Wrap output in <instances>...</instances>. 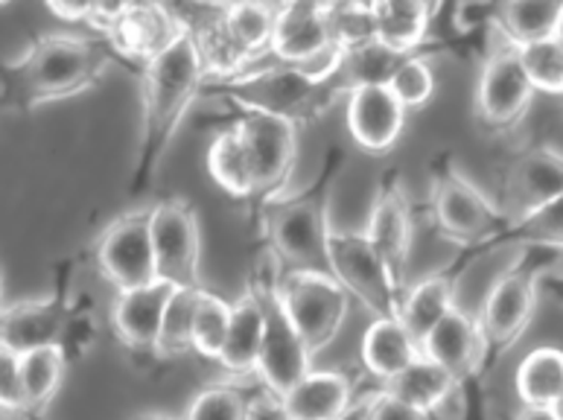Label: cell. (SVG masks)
I'll list each match as a JSON object with an SVG mask.
<instances>
[{
    "label": "cell",
    "mask_w": 563,
    "mask_h": 420,
    "mask_svg": "<svg viewBox=\"0 0 563 420\" xmlns=\"http://www.w3.org/2000/svg\"><path fill=\"white\" fill-rule=\"evenodd\" d=\"M111 44L82 35H42L18 59L3 65V106L35 109L82 93L102 79Z\"/></svg>",
    "instance_id": "6da1fadb"
},
{
    "label": "cell",
    "mask_w": 563,
    "mask_h": 420,
    "mask_svg": "<svg viewBox=\"0 0 563 420\" xmlns=\"http://www.w3.org/2000/svg\"><path fill=\"white\" fill-rule=\"evenodd\" d=\"M205 65L196 47L194 30L187 26L176 44L143 65V143L137 158V187L158 169L164 150L181 126L187 109L202 88Z\"/></svg>",
    "instance_id": "7a4b0ae2"
},
{
    "label": "cell",
    "mask_w": 563,
    "mask_h": 420,
    "mask_svg": "<svg viewBox=\"0 0 563 420\" xmlns=\"http://www.w3.org/2000/svg\"><path fill=\"white\" fill-rule=\"evenodd\" d=\"M278 261L272 257L269 263H257V269L249 278V286L261 298L263 316H266V339H263L257 377H261L263 388L280 404L312 371V353L301 339V333L289 321V316H286L278 295Z\"/></svg>",
    "instance_id": "3957f363"
},
{
    "label": "cell",
    "mask_w": 563,
    "mask_h": 420,
    "mask_svg": "<svg viewBox=\"0 0 563 420\" xmlns=\"http://www.w3.org/2000/svg\"><path fill=\"white\" fill-rule=\"evenodd\" d=\"M266 208V243L278 263L292 269H316L312 261L328 263V185L310 187L298 196H278Z\"/></svg>",
    "instance_id": "277c9868"
},
{
    "label": "cell",
    "mask_w": 563,
    "mask_h": 420,
    "mask_svg": "<svg viewBox=\"0 0 563 420\" xmlns=\"http://www.w3.org/2000/svg\"><path fill=\"white\" fill-rule=\"evenodd\" d=\"M328 269L345 286V292L365 307L374 319H397L404 292L391 278L386 261L379 257L365 231H336L328 236Z\"/></svg>",
    "instance_id": "5b68a950"
},
{
    "label": "cell",
    "mask_w": 563,
    "mask_h": 420,
    "mask_svg": "<svg viewBox=\"0 0 563 420\" xmlns=\"http://www.w3.org/2000/svg\"><path fill=\"white\" fill-rule=\"evenodd\" d=\"M278 295L286 316L301 333L310 353L328 347L347 319L351 295L330 272L286 269L278 278Z\"/></svg>",
    "instance_id": "8992f818"
},
{
    "label": "cell",
    "mask_w": 563,
    "mask_h": 420,
    "mask_svg": "<svg viewBox=\"0 0 563 420\" xmlns=\"http://www.w3.org/2000/svg\"><path fill=\"white\" fill-rule=\"evenodd\" d=\"M118 53L141 65L176 44L187 21L161 3H91V24Z\"/></svg>",
    "instance_id": "52a82bcc"
},
{
    "label": "cell",
    "mask_w": 563,
    "mask_h": 420,
    "mask_svg": "<svg viewBox=\"0 0 563 420\" xmlns=\"http://www.w3.org/2000/svg\"><path fill=\"white\" fill-rule=\"evenodd\" d=\"M432 217L441 234L459 245H479L508 228L499 205L453 164H441L432 176Z\"/></svg>",
    "instance_id": "ba28073f"
},
{
    "label": "cell",
    "mask_w": 563,
    "mask_h": 420,
    "mask_svg": "<svg viewBox=\"0 0 563 420\" xmlns=\"http://www.w3.org/2000/svg\"><path fill=\"white\" fill-rule=\"evenodd\" d=\"M236 132L243 137L254 173V196L263 205L278 199L298 155V126L292 118L263 109H240Z\"/></svg>",
    "instance_id": "9c48e42d"
},
{
    "label": "cell",
    "mask_w": 563,
    "mask_h": 420,
    "mask_svg": "<svg viewBox=\"0 0 563 420\" xmlns=\"http://www.w3.org/2000/svg\"><path fill=\"white\" fill-rule=\"evenodd\" d=\"M150 231L158 280L173 286H199V257H202V236L199 219L185 199H161L150 208Z\"/></svg>",
    "instance_id": "30bf717a"
},
{
    "label": "cell",
    "mask_w": 563,
    "mask_h": 420,
    "mask_svg": "<svg viewBox=\"0 0 563 420\" xmlns=\"http://www.w3.org/2000/svg\"><path fill=\"white\" fill-rule=\"evenodd\" d=\"M97 266L118 292L158 280V263L152 248L150 210H135L114 219L97 243Z\"/></svg>",
    "instance_id": "8fae6325"
},
{
    "label": "cell",
    "mask_w": 563,
    "mask_h": 420,
    "mask_svg": "<svg viewBox=\"0 0 563 420\" xmlns=\"http://www.w3.org/2000/svg\"><path fill=\"white\" fill-rule=\"evenodd\" d=\"M538 272L520 263L494 280L479 312L488 353L511 351L520 342L538 310Z\"/></svg>",
    "instance_id": "7c38bea8"
},
{
    "label": "cell",
    "mask_w": 563,
    "mask_h": 420,
    "mask_svg": "<svg viewBox=\"0 0 563 420\" xmlns=\"http://www.w3.org/2000/svg\"><path fill=\"white\" fill-rule=\"evenodd\" d=\"M563 196V152L555 146H534L514 161L503 181L505 225L511 228L522 219L534 217L538 210L549 208ZM505 228V231H508Z\"/></svg>",
    "instance_id": "4fadbf2b"
},
{
    "label": "cell",
    "mask_w": 563,
    "mask_h": 420,
    "mask_svg": "<svg viewBox=\"0 0 563 420\" xmlns=\"http://www.w3.org/2000/svg\"><path fill=\"white\" fill-rule=\"evenodd\" d=\"M531 97L534 85L522 68L517 47L490 53L476 85V109L482 123H488L490 129H511L529 111Z\"/></svg>",
    "instance_id": "5bb4252c"
},
{
    "label": "cell",
    "mask_w": 563,
    "mask_h": 420,
    "mask_svg": "<svg viewBox=\"0 0 563 420\" xmlns=\"http://www.w3.org/2000/svg\"><path fill=\"white\" fill-rule=\"evenodd\" d=\"M333 44L339 42L330 3H310V0L280 3L278 24H275V35L269 44L275 62L301 68V65L319 59L321 53H328Z\"/></svg>",
    "instance_id": "9a60e30c"
},
{
    "label": "cell",
    "mask_w": 563,
    "mask_h": 420,
    "mask_svg": "<svg viewBox=\"0 0 563 420\" xmlns=\"http://www.w3.org/2000/svg\"><path fill=\"white\" fill-rule=\"evenodd\" d=\"M379 257L386 261L391 278L404 289L406 284V263L412 252V210H409V196L404 190V181L388 173L377 187L374 205H371L368 228H365Z\"/></svg>",
    "instance_id": "2e32d148"
},
{
    "label": "cell",
    "mask_w": 563,
    "mask_h": 420,
    "mask_svg": "<svg viewBox=\"0 0 563 420\" xmlns=\"http://www.w3.org/2000/svg\"><path fill=\"white\" fill-rule=\"evenodd\" d=\"M406 109L388 85H362L347 93V132L360 150L383 155L400 141L406 129Z\"/></svg>",
    "instance_id": "e0dca14e"
},
{
    "label": "cell",
    "mask_w": 563,
    "mask_h": 420,
    "mask_svg": "<svg viewBox=\"0 0 563 420\" xmlns=\"http://www.w3.org/2000/svg\"><path fill=\"white\" fill-rule=\"evenodd\" d=\"M173 292H176V286L167 280L118 292L114 307H111V328L120 342L137 353H158L164 316H167Z\"/></svg>",
    "instance_id": "ac0fdd59"
},
{
    "label": "cell",
    "mask_w": 563,
    "mask_h": 420,
    "mask_svg": "<svg viewBox=\"0 0 563 420\" xmlns=\"http://www.w3.org/2000/svg\"><path fill=\"white\" fill-rule=\"evenodd\" d=\"M68 303L59 298L9 303L0 319V347L24 356L38 347L62 345L68 333Z\"/></svg>",
    "instance_id": "d6986e66"
},
{
    "label": "cell",
    "mask_w": 563,
    "mask_h": 420,
    "mask_svg": "<svg viewBox=\"0 0 563 420\" xmlns=\"http://www.w3.org/2000/svg\"><path fill=\"white\" fill-rule=\"evenodd\" d=\"M421 356L438 362L441 368H446L459 383H467L476 377L488 360V342L482 333L479 319H471L467 312L455 307L446 319H441L432 333L423 339Z\"/></svg>",
    "instance_id": "ffe728a7"
},
{
    "label": "cell",
    "mask_w": 563,
    "mask_h": 420,
    "mask_svg": "<svg viewBox=\"0 0 563 420\" xmlns=\"http://www.w3.org/2000/svg\"><path fill=\"white\" fill-rule=\"evenodd\" d=\"M263 339H266L263 303L252 286H245V292L231 303V330H228L225 347L219 353L217 365L231 377H252L261 365Z\"/></svg>",
    "instance_id": "44dd1931"
},
{
    "label": "cell",
    "mask_w": 563,
    "mask_h": 420,
    "mask_svg": "<svg viewBox=\"0 0 563 420\" xmlns=\"http://www.w3.org/2000/svg\"><path fill=\"white\" fill-rule=\"evenodd\" d=\"M278 406L286 420H342L353 409V386L342 371H310Z\"/></svg>",
    "instance_id": "7402d4cb"
},
{
    "label": "cell",
    "mask_w": 563,
    "mask_h": 420,
    "mask_svg": "<svg viewBox=\"0 0 563 420\" xmlns=\"http://www.w3.org/2000/svg\"><path fill=\"white\" fill-rule=\"evenodd\" d=\"M362 365L379 383H391L421 356V345L400 319H374L360 345Z\"/></svg>",
    "instance_id": "603a6c76"
},
{
    "label": "cell",
    "mask_w": 563,
    "mask_h": 420,
    "mask_svg": "<svg viewBox=\"0 0 563 420\" xmlns=\"http://www.w3.org/2000/svg\"><path fill=\"white\" fill-rule=\"evenodd\" d=\"M435 9V3H421V0H377L374 38L397 56H418Z\"/></svg>",
    "instance_id": "cb8c5ba5"
},
{
    "label": "cell",
    "mask_w": 563,
    "mask_h": 420,
    "mask_svg": "<svg viewBox=\"0 0 563 420\" xmlns=\"http://www.w3.org/2000/svg\"><path fill=\"white\" fill-rule=\"evenodd\" d=\"M563 18V0H511L496 7L494 26L503 33L508 47L555 38Z\"/></svg>",
    "instance_id": "d4e9b609"
},
{
    "label": "cell",
    "mask_w": 563,
    "mask_h": 420,
    "mask_svg": "<svg viewBox=\"0 0 563 420\" xmlns=\"http://www.w3.org/2000/svg\"><path fill=\"white\" fill-rule=\"evenodd\" d=\"M453 295L455 284L446 275H429L406 289L397 319L404 321V328L412 333L418 345H423V339L441 324V319L455 310Z\"/></svg>",
    "instance_id": "484cf974"
},
{
    "label": "cell",
    "mask_w": 563,
    "mask_h": 420,
    "mask_svg": "<svg viewBox=\"0 0 563 420\" xmlns=\"http://www.w3.org/2000/svg\"><path fill=\"white\" fill-rule=\"evenodd\" d=\"M517 397L529 409H555L563 400V351L534 347L517 368Z\"/></svg>",
    "instance_id": "4316f807"
},
{
    "label": "cell",
    "mask_w": 563,
    "mask_h": 420,
    "mask_svg": "<svg viewBox=\"0 0 563 420\" xmlns=\"http://www.w3.org/2000/svg\"><path fill=\"white\" fill-rule=\"evenodd\" d=\"M459 386H464V383H459L450 371L441 368L438 362L427 360V356H418L400 377L388 383L386 391H391L406 404L418 406L427 415H435L455 395Z\"/></svg>",
    "instance_id": "83f0119b"
},
{
    "label": "cell",
    "mask_w": 563,
    "mask_h": 420,
    "mask_svg": "<svg viewBox=\"0 0 563 420\" xmlns=\"http://www.w3.org/2000/svg\"><path fill=\"white\" fill-rule=\"evenodd\" d=\"M68 360H65V345L38 347L24 356H18V371H21V397L30 412L42 418L53 397L59 391L62 377H65Z\"/></svg>",
    "instance_id": "f1b7e54d"
},
{
    "label": "cell",
    "mask_w": 563,
    "mask_h": 420,
    "mask_svg": "<svg viewBox=\"0 0 563 420\" xmlns=\"http://www.w3.org/2000/svg\"><path fill=\"white\" fill-rule=\"evenodd\" d=\"M208 173L225 194L236 199H249L254 196V173L245 143L236 132V126L222 129L208 146Z\"/></svg>",
    "instance_id": "f546056e"
},
{
    "label": "cell",
    "mask_w": 563,
    "mask_h": 420,
    "mask_svg": "<svg viewBox=\"0 0 563 420\" xmlns=\"http://www.w3.org/2000/svg\"><path fill=\"white\" fill-rule=\"evenodd\" d=\"M228 33L234 35V42L249 53V59H257L263 51H269L275 24H278V7L272 3H254V0H240L222 7Z\"/></svg>",
    "instance_id": "4dcf8cb0"
},
{
    "label": "cell",
    "mask_w": 563,
    "mask_h": 420,
    "mask_svg": "<svg viewBox=\"0 0 563 420\" xmlns=\"http://www.w3.org/2000/svg\"><path fill=\"white\" fill-rule=\"evenodd\" d=\"M404 59L406 56H397L374 38V42L356 44V47L345 51V65H342L339 76H342L347 93L353 88H362V85H388Z\"/></svg>",
    "instance_id": "1f68e13d"
},
{
    "label": "cell",
    "mask_w": 563,
    "mask_h": 420,
    "mask_svg": "<svg viewBox=\"0 0 563 420\" xmlns=\"http://www.w3.org/2000/svg\"><path fill=\"white\" fill-rule=\"evenodd\" d=\"M199 298H202V286H176V292L169 298L167 316H164V330H161V356L194 351V319Z\"/></svg>",
    "instance_id": "d6a6232c"
},
{
    "label": "cell",
    "mask_w": 563,
    "mask_h": 420,
    "mask_svg": "<svg viewBox=\"0 0 563 420\" xmlns=\"http://www.w3.org/2000/svg\"><path fill=\"white\" fill-rule=\"evenodd\" d=\"M228 330H231V303L202 289L194 319V351L205 360L217 362L225 347Z\"/></svg>",
    "instance_id": "836d02e7"
},
{
    "label": "cell",
    "mask_w": 563,
    "mask_h": 420,
    "mask_svg": "<svg viewBox=\"0 0 563 420\" xmlns=\"http://www.w3.org/2000/svg\"><path fill=\"white\" fill-rule=\"evenodd\" d=\"M520 62L526 74H529L534 91L552 93L561 97L563 93V42L561 38H543V42L526 44L517 47Z\"/></svg>",
    "instance_id": "e575fe53"
},
{
    "label": "cell",
    "mask_w": 563,
    "mask_h": 420,
    "mask_svg": "<svg viewBox=\"0 0 563 420\" xmlns=\"http://www.w3.org/2000/svg\"><path fill=\"white\" fill-rule=\"evenodd\" d=\"M254 409L249 397L234 386H208L190 400L181 420H252Z\"/></svg>",
    "instance_id": "d590c367"
},
{
    "label": "cell",
    "mask_w": 563,
    "mask_h": 420,
    "mask_svg": "<svg viewBox=\"0 0 563 420\" xmlns=\"http://www.w3.org/2000/svg\"><path fill=\"white\" fill-rule=\"evenodd\" d=\"M388 88L395 91V97L404 102L406 109H421L435 93V76L421 56H406L391 76Z\"/></svg>",
    "instance_id": "8d00e7d4"
},
{
    "label": "cell",
    "mask_w": 563,
    "mask_h": 420,
    "mask_svg": "<svg viewBox=\"0 0 563 420\" xmlns=\"http://www.w3.org/2000/svg\"><path fill=\"white\" fill-rule=\"evenodd\" d=\"M508 231L522 236V240H529V243L563 248V196L558 202L549 205V208L538 210L534 217L522 219V222L511 225Z\"/></svg>",
    "instance_id": "74e56055"
},
{
    "label": "cell",
    "mask_w": 563,
    "mask_h": 420,
    "mask_svg": "<svg viewBox=\"0 0 563 420\" xmlns=\"http://www.w3.org/2000/svg\"><path fill=\"white\" fill-rule=\"evenodd\" d=\"M362 420H432V415H427L418 406L406 404V400H400V397H395L391 391L383 388L379 395H374L368 400Z\"/></svg>",
    "instance_id": "f35d334b"
},
{
    "label": "cell",
    "mask_w": 563,
    "mask_h": 420,
    "mask_svg": "<svg viewBox=\"0 0 563 420\" xmlns=\"http://www.w3.org/2000/svg\"><path fill=\"white\" fill-rule=\"evenodd\" d=\"M0 406H24L18 353H9L3 347H0Z\"/></svg>",
    "instance_id": "ab89813d"
},
{
    "label": "cell",
    "mask_w": 563,
    "mask_h": 420,
    "mask_svg": "<svg viewBox=\"0 0 563 420\" xmlns=\"http://www.w3.org/2000/svg\"><path fill=\"white\" fill-rule=\"evenodd\" d=\"M494 3H462V7H455V26L462 33H471V30H476L482 24H494Z\"/></svg>",
    "instance_id": "60d3db41"
},
{
    "label": "cell",
    "mask_w": 563,
    "mask_h": 420,
    "mask_svg": "<svg viewBox=\"0 0 563 420\" xmlns=\"http://www.w3.org/2000/svg\"><path fill=\"white\" fill-rule=\"evenodd\" d=\"M53 15L62 18L65 24H91V3H47Z\"/></svg>",
    "instance_id": "b9f144b4"
},
{
    "label": "cell",
    "mask_w": 563,
    "mask_h": 420,
    "mask_svg": "<svg viewBox=\"0 0 563 420\" xmlns=\"http://www.w3.org/2000/svg\"><path fill=\"white\" fill-rule=\"evenodd\" d=\"M514 420H561L558 418L555 409H529V406H522L520 415Z\"/></svg>",
    "instance_id": "7bdbcfd3"
},
{
    "label": "cell",
    "mask_w": 563,
    "mask_h": 420,
    "mask_svg": "<svg viewBox=\"0 0 563 420\" xmlns=\"http://www.w3.org/2000/svg\"><path fill=\"white\" fill-rule=\"evenodd\" d=\"M129 420H181V418H169V415H161V412H141V415H132Z\"/></svg>",
    "instance_id": "ee69618b"
},
{
    "label": "cell",
    "mask_w": 563,
    "mask_h": 420,
    "mask_svg": "<svg viewBox=\"0 0 563 420\" xmlns=\"http://www.w3.org/2000/svg\"><path fill=\"white\" fill-rule=\"evenodd\" d=\"M555 412H558V418H561V420H563V400H561V404H558V406H555Z\"/></svg>",
    "instance_id": "f6af8a7d"
},
{
    "label": "cell",
    "mask_w": 563,
    "mask_h": 420,
    "mask_svg": "<svg viewBox=\"0 0 563 420\" xmlns=\"http://www.w3.org/2000/svg\"><path fill=\"white\" fill-rule=\"evenodd\" d=\"M558 38L563 42V18H561V26H558Z\"/></svg>",
    "instance_id": "bcb514c9"
}]
</instances>
